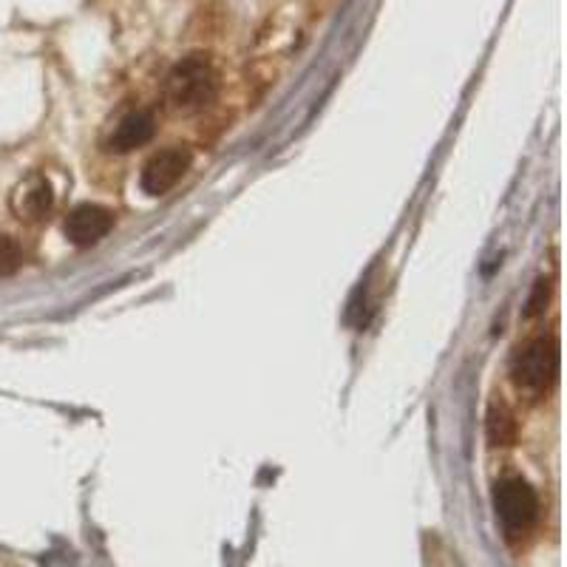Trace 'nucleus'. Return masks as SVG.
<instances>
[{
  "instance_id": "obj_6",
  "label": "nucleus",
  "mask_w": 567,
  "mask_h": 567,
  "mask_svg": "<svg viewBox=\"0 0 567 567\" xmlns=\"http://www.w3.org/2000/svg\"><path fill=\"white\" fill-rule=\"evenodd\" d=\"M114 227V213L103 205H78L65 216V239L78 247H91L103 241Z\"/></svg>"
},
{
  "instance_id": "obj_2",
  "label": "nucleus",
  "mask_w": 567,
  "mask_h": 567,
  "mask_svg": "<svg viewBox=\"0 0 567 567\" xmlns=\"http://www.w3.org/2000/svg\"><path fill=\"white\" fill-rule=\"evenodd\" d=\"M556 372H559V343L556 338H534L525 343L519 352L514 354L511 363V374L519 389L528 392H542L554 383Z\"/></svg>"
},
{
  "instance_id": "obj_8",
  "label": "nucleus",
  "mask_w": 567,
  "mask_h": 567,
  "mask_svg": "<svg viewBox=\"0 0 567 567\" xmlns=\"http://www.w3.org/2000/svg\"><path fill=\"white\" fill-rule=\"evenodd\" d=\"M488 440L491 445H514L516 420L508 409L494 406L488 412Z\"/></svg>"
},
{
  "instance_id": "obj_5",
  "label": "nucleus",
  "mask_w": 567,
  "mask_h": 567,
  "mask_svg": "<svg viewBox=\"0 0 567 567\" xmlns=\"http://www.w3.org/2000/svg\"><path fill=\"white\" fill-rule=\"evenodd\" d=\"M190 168V151L185 148H165L151 156L142 168L140 185L148 196H165L176 182Z\"/></svg>"
},
{
  "instance_id": "obj_9",
  "label": "nucleus",
  "mask_w": 567,
  "mask_h": 567,
  "mask_svg": "<svg viewBox=\"0 0 567 567\" xmlns=\"http://www.w3.org/2000/svg\"><path fill=\"white\" fill-rule=\"evenodd\" d=\"M20 261H23V252H20L18 241L12 236H3L0 233V276H12L18 272Z\"/></svg>"
},
{
  "instance_id": "obj_1",
  "label": "nucleus",
  "mask_w": 567,
  "mask_h": 567,
  "mask_svg": "<svg viewBox=\"0 0 567 567\" xmlns=\"http://www.w3.org/2000/svg\"><path fill=\"white\" fill-rule=\"evenodd\" d=\"M219 91V74L207 54H190L179 60L165 78V103L176 114H196L207 109Z\"/></svg>"
},
{
  "instance_id": "obj_4",
  "label": "nucleus",
  "mask_w": 567,
  "mask_h": 567,
  "mask_svg": "<svg viewBox=\"0 0 567 567\" xmlns=\"http://www.w3.org/2000/svg\"><path fill=\"white\" fill-rule=\"evenodd\" d=\"M9 207H12L14 219L23 221V225H40L54 207L52 182L43 174L23 176L9 196Z\"/></svg>"
},
{
  "instance_id": "obj_7",
  "label": "nucleus",
  "mask_w": 567,
  "mask_h": 567,
  "mask_svg": "<svg viewBox=\"0 0 567 567\" xmlns=\"http://www.w3.org/2000/svg\"><path fill=\"white\" fill-rule=\"evenodd\" d=\"M156 134V123L151 111H134V114L123 116L120 125L114 128L109 140V148L116 154H131V151L148 145Z\"/></svg>"
},
{
  "instance_id": "obj_3",
  "label": "nucleus",
  "mask_w": 567,
  "mask_h": 567,
  "mask_svg": "<svg viewBox=\"0 0 567 567\" xmlns=\"http://www.w3.org/2000/svg\"><path fill=\"white\" fill-rule=\"evenodd\" d=\"M494 508L508 534H525L539 516V496L523 477H508L496 483Z\"/></svg>"
},
{
  "instance_id": "obj_10",
  "label": "nucleus",
  "mask_w": 567,
  "mask_h": 567,
  "mask_svg": "<svg viewBox=\"0 0 567 567\" xmlns=\"http://www.w3.org/2000/svg\"><path fill=\"white\" fill-rule=\"evenodd\" d=\"M545 303H548V287H545V281H539V287H536V296L530 298V303H528V316H539Z\"/></svg>"
}]
</instances>
